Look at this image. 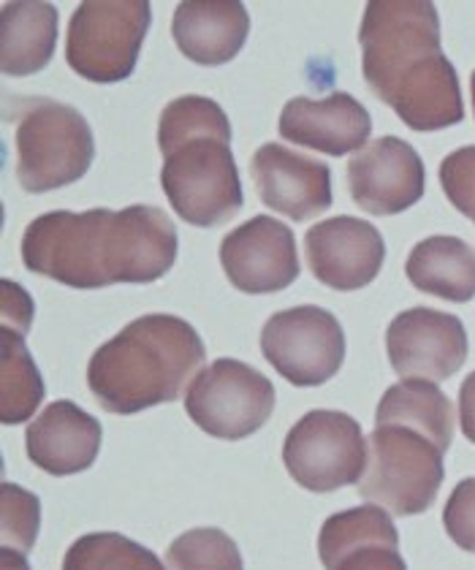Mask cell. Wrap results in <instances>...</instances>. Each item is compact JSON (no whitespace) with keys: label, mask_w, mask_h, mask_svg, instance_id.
<instances>
[{"label":"cell","mask_w":475,"mask_h":570,"mask_svg":"<svg viewBox=\"0 0 475 570\" xmlns=\"http://www.w3.org/2000/svg\"><path fill=\"white\" fill-rule=\"evenodd\" d=\"M288 475L307 492H337L367 473L369 440L359 421L339 411H310L291 426L283 443Z\"/></svg>","instance_id":"cell-8"},{"label":"cell","mask_w":475,"mask_h":570,"mask_svg":"<svg viewBox=\"0 0 475 570\" xmlns=\"http://www.w3.org/2000/svg\"><path fill=\"white\" fill-rule=\"evenodd\" d=\"M386 353L403 381L443 383L467 362L465 324L432 307L405 309L388 326Z\"/></svg>","instance_id":"cell-11"},{"label":"cell","mask_w":475,"mask_h":570,"mask_svg":"<svg viewBox=\"0 0 475 570\" xmlns=\"http://www.w3.org/2000/svg\"><path fill=\"white\" fill-rule=\"evenodd\" d=\"M175 220L152 204L88 213H55L30 220L22 234V262L33 275L92 291L117 283H156L177 262Z\"/></svg>","instance_id":"cell-1"},{"label":"cell","mask_w":475,"mask_h":570,"mask_svg":"<svg viewBox=\"0 0 475 570\" xmlns=\"http://www.w3.org/2000/svg\"><path fill=\"white\" fill-rule=\"evenodd\" d=\"M375 426H410L446 454L454 440V405L437 383L399 381L380 396Z\"/></svg>","instance_id":"cell-22"},{"label":"cell","mask_w":475,"mask_h":570,"mask_svg":"<svg viewBox=\"0 0 475 570\" xmlns=\"http://www.w3.org/2000/svg\"><path fill=\"white\" fill-rule=\"evenodd\" d=\"M305 256L313 277L335 291H359L380 275L386 245L373 223L337 215L305 234Z\"/></svg>","instance_id":"cell-13"},{"label":"cell","mask_w":475,"mask_h":570,"mask_svg":"<svg viewBox=\"0 0 475 570\" xmlns=\"http://www.w3.org/2000/svg\"><path fill=\"white\" fill-rule=\"evenodd\" d=\"M373 134V117L350 92L320 98H291L283 107L280 136L291 145L343 158L364 150Z\"/></svg>","instance_id":"cell-17"},{"label":"cell","mask_w":475,"mask_h":570,"mask_svg":"<svg viewBox=\"0 0 475 570\" xmlns=\"http://www.w3.org/2000/svg\"><path fill=\"white\" fill-rule=\"evenodd\" d=\"M441 185L448 202L475 223V147H459L441 164Z\"/></svg>","instance_id":"cell-27"},{"label":"cell","mask_w":475,"mask_h":570,"mask_svg":"<svg viewBox=\"0 0 475 570\" xmlns=\"http://www.w3.org/2000/svg\"><path fill=\"white\" fill-rule=\"evenodd\" d=\"M359 41L364 82L407 128L429 134L465 120L459 77L441 49L435 6L373 0L364 9Z\"/></svg>","instance_id":"cell-2"},{"label":"cell","mask_w":475,"mask_h":570,"mask_svg":"<svg viewBox=\"0 0 475 570\" xmlns=\"http://www.w3.org/2000/svg\"><path fill=\"white\" fill-rule=\"evenodd\" d=\"M422 155L397 136L369 141L348 160L350 198L369 215H399L424 196Z\"/></svg>","instance_id":"cell-14"},{"label":"cell","mask_w":475,"mask_h":570,"mask_svg":"<svg viewBox=\"0 0 475 570\" xmlns=\"http://www.w3.org/2000/svg\"><path fill=\"white\" fill-rule=\"evenodd\" d=\"M258 196L275 213L291 220H310L331 207V169L324 160L269 141L250 160Z\"/></svg>","instance_id":"cell-15"},{"label":"cell","mask_w":475,"mask_h":570,"mask_svg":"<svg viewBox=\"0 0 475 570\" xmlns=\"http://www.w3.org/2000/svg\"><path fill=\"white\" fill-rule=\"evenodd\" d=\"M318 557L326 570H407L386 508L359 505L320 527Z\"/></svg>","instance_id":"cell-16"},{"label":"cell","mask_w":475,"mask_h":570,"mask_svg":"<svg viewBox=\"0 0 475 570\" xmlns=\"http://www.w3.org/2000/svg\"><path fill=\"white\" fill-rule=\"evenodd\" d=\"M0 570H30V566L20 551L3 549L0 551Z\"/></svg>","instance_id":"cell-31"},{"label":"cell","mask_w":475,"mask_h":570,"mask_svg":"<svg viewBox=\"0 0 475 570\" xmlns=\"http://www.w3.org/2000/svg\"><path fill=\"white\" fill-rule=\"evenodd\" d=\"M220 266L243 294H277L299 277L294 232L269 215H256L220 242Z\"/></svg>","instance_id":"cell-12"},{"label":"cell","mask_w":475,"mask_h":570,"mask_svg":"<svg viewBox=\"0 0 475 570\" xmlns=\"http://www.w3.org/2000/svg\"><path fill=\"white\" fill-rule=\"evenodd\" d=\"M231 139V122L212 98L182 96L160 111V188L188 226H224L243 209V179Z\"/></svg>","instance_id":"cell-3"},{"label":"cell","mask_w":475,"mask_h":570,"mask_svg":"<svg viewBox=\"0 0 475 570\" xmlns=\"http://www.w3.org/2000/svg\"><path fill=\"white\" fill-rule=\"evenodd\" d=\"M204 358V340L188 321L141 315L92 353L88 386L103 411L133 416L180 400L190 377L201 373Z\"/></svg>","instance_id":"cell-4"},{"label":"cell","mask_w":475,"mask_h":570,"mask_svg":"<svg viewBox=\"0 0 475 570\" xmlns=\"http://www.w3.org/2000/svg\"><path fill=\"white\" fill-rule=\"evenodd\" d=\"M275 386L267 375L237 358L204 367L185 394V411L207 435L245 440L256 435L275 411Z\"/></svg>","instance_id":"cell-9"},{"label":"cell","mask_w":475,"mask_h":570,"mask_svg":"<svg viewBox=\"0 0 475 570\" xmlns=\"http://www.w3.org/2000/svg\"><path fill=\"white\" fill-rule=\"evenodd\" d=\"M44 381L39 364L24 345V334L6 330L0 332V421L22 424L33 419L44 402Z\"/></svg>","instance_id":"cell-23"},{"label":"cell","mask_w":475,"mask_h":570,"mask_svg":"<svg viewBox=\"0 0 475 570\" xmlns=\"http://www.w3.org/2000/svg\"><path fill=\"white\" fill-rule=\"evenodd\" d=\"M0 517H3V549L28 554L39 538L41 503L36 494L17 483L0 487Z\"/></svg>","instance_id":"cell-26"},{"label":"cell","mask_w":475,"mask_h":570,"mask_svg":"<svg viewBox=\"0 0 475 570\" xmlns=\"http://www.w3.org/2000/svg\"><path fill=\"white\" fill-rule=\"evenodd\" d=\"M150 22L147 0H88L68 22V66L90 82H122L133 73Z\"/></svg>","instance_id":"cell-7"},{"label":"cell","mask_w":475,"mask_h":570,"mask_svg":"<svg viewBox=\"0 0 475 570\" xmlns=\"http://www.w3.org/2000/svg\"><path fill=\"white\" fill-rule=\"evenodd\" d=\"M166 566L169 570H245L239 547L218 527H196L175 538L166 551Z\"/></svg>","instance_id":"cell-25"},{"label":"cell","mask_w":475,"mask_h":570,"mask_svg":"<svg viewBox=\"0 0 475 570\" xmlns=\"http://www.w3.org/2000/svg\"><path fill=\"white\" fill-rule=\"evenodd\" d=\"M250 14L237 0H185L171 20L175 45L199 66H224L243 52Z\"/></svg>","instance_id":"cell-19"},{"label":"cell","mask_w":475,"mask_h":570,"mask_svg":"<svg viewBox=\"0 0 475 570\" xmlns=\"http://www.w3.org/2000/svg\"><path fill=\"white\" fill-rule=\"evenodd\" d=\"M33 324V299L20 283L3 281V326L24 334Z\"/></svg>","instance_id":"cell-29"},{"label":"cell","mask_w":475,"mask_h":570,"mask_svg":"<svg viewBox=\"0 0 475 570\" xmlns=\"http://www.w3.org/2000/svg\"><path fill=\"white\" fill-rule=\"evenodd\" d=\"M17 107L14 171L22 190L47 194L88 175L96 158V139L82 111L52 98H24Z\"/></svg>","instance_id":"cell-5"},{"label":"cell","mask_w":475,"mask_h":570,"mask_svg":"<svg viewBox=\"0 0 475 570\" xmlns=\"http://www.w3.org/2000/svg\"><path fill=\"white\" fill-rule=\"evenodd\" d=\"M63 570H169L141 543L120 532H90L63 557Z\"/></svg>","instance_id":"cell-24"},{"label":"cell","mask_w":475,"mask_h":570,"mask_svg":"<svg viewBox=\"0 0 475 570\" xmlns=\"http://www.w3.org/2000/svg\"><path fill=\"white\" fill-rule=\"evenodd\" d=\"M407 281L422 294L441 296L446 302H471L475 296V247L459 237L422 239L405 264Z\"/></svg>","instance_id":"cell-21"},{"label":"cell","mask_w":475,"mask_h":570,"mask_svg":"<svg viewBox=\"0 0 475 570\" xmlns=\"http://www.w3.org/2000/svg\"><path fill=\"white\" fill-rule=\"evenodd\" d=\"M471 92H473V109H475V71H473V77H471Z\"/></svg>","instance_id":"cell-32"},{"label":"cell","mask_w":475,"mask_h":570,"mask_svg":"<svg viewBox=\"0 0 475 570\" xmlns=\"http://www.w3.org/2000/svg\"><path fill=\"white\" fill-rule=\"evenodd\" d=\"M58 47V9L52 3H6L0 14V68L6 77L44 71Z\"/></svg>","instance_id":"cell-20"},{"label":"cell","mask_w":475,"mask_h":570,"mask_svg":"<svg viewBox=\"0 0 475 570\" xmlns=\"http://www.w3.org/2000/svg\"><path fill=\"white\" fill-rule=\"evenodd\" d=\"M459 426L465 438L475 443V373L467 375L459 389Z\"/></svg>","instance_id":"cell-30"},{"label":"cell","mask_w":475,"mask_h":570,"mask_svg":"<svg viewBox=\"0 0 475 570\" xmlns=\"http://www.w3.org/2000/svg\"><path fill=\"white\" fill-rule=\"evenodd\" d=\"M369 440L367 473L359 494L386 508L392 517H416L437 500L443 475V451L410 426H375Z\"/></svg>","instance_id":"cell-6"},{"label":"cell","mask_w":475,"mask_h":570,"mask_svg":"<svg viewBox=\"0 0 475 570\" xmlns=\"http://www.w3.org/2000/svg\"><path fill=\"white\" fill-rule=\"evenodd\" d=\"M101 440L103 430L98 419L71 400H58L28 424L24 451L36 468L60 479L92 468L101 451Z\"/></svg>","instance_id":"cell-18"},{"label":"cell","mask_w":475,"mask_h":570,"mask_svg":"<svg viewBox=\"0 0 475 570\" xmlns=\"http://www.w3.org/2000/svg\"><path fill=\"white\" fill-rule=\"evenodd\" d=\"M443 527L456 547L475 554V479L456 483L443 508Z\"/></svg>","instance_id":"cell-28"},{"label":"cell","mask_w":475,"mask_h":570,"mask_svg":"<svg viewBox=\"0 0 475 570\" xmlns=\"http://www.w3.org/2000/svg\"><path fill=\"white\" fill-rule=\"evenodd\" d=\"M261 353L277 375L294 386H320L343 367L345 332L324 307L301 305L280 309L264 324Z\"/></svg>","instance_id":"cell-10"}]
</instances>
